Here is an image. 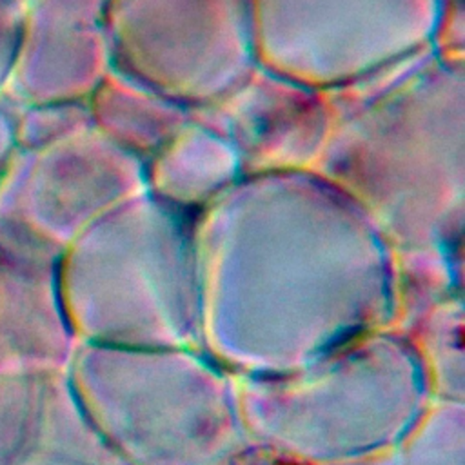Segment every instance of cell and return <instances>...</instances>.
Returning <instances> with one entry per match:
<instances>
[{
	"label": "cell",
	"mask_w": 465,
	"mask_h": 465,
	"mask_svg": "<svg viewBox=\"0 0 465 465\" xmlns=\"http://www.w3.org/2000/svg\"><path fill=\"white\" fill-rule=\"evenodd\" d=\"M22 0H0V94L11 74L22 27Z\"/></svg>",
	"instance_id": "6da1fadb"
},
{
	"label": "cell",
	"mask_w": 465,
	"mask_h": 465,
	"mask_svg": "<svg viewBox=\"0 0 465 465\" xmlns=\"http://www.w3.org/2000/svg\"><path fill=\"white\" fill-rule=\"evenodd\" d=\"M16 149V107L0 96V182Z\"/></svg>",
	"instance_id": "7a4b0ae2"
}]
</instances>
